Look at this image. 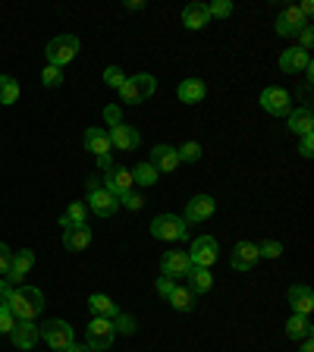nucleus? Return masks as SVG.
Wrapping results in <instances>:
<instances>
[{
    "label": "nucleus",
    "instance_id": "46",
    "mask_svg": "<svg viewBox=\"0 0 314 352\" xmlns=\"http://www.w3.org/2000/svg\"><path fill=\"white\" fill-rule=\"evenodd\" d=\"M10 293H13V286L7 283V277H0V305H7L10 302Z\"/></svg>",
    "mask_w": 314,
    "mask_h": 352
},
{
    "label": "nucleus",
    "instance_id": "12",
    "mask_svg": "<svg viewBox=\"0 0 314 352\" xmlns=\"http://www.w3.org/2000/svg\"><path fill=\"white\" fill-rule=\"evenodd\" d=\"M101 186L120 201V198H123L126 192H132L135 179H132V170H129V167H113L110 173H104V183H101Z\"/></svg>",
    "mask_w": 314,
    "mask_h": 352
},
{
    "label": "nucleus",
    "instance_id": "42",
    "mask_svg": "<svg viewBox=\"0 0 314 352\" xmlns=\"http://www.w3.org/2000/svg\"><path fill=\"white\" fill-rule=\"evenodd\" d=\"M154 289H157V296H161L164 302L170 299V293L176 289V280H170V277H157V283H154Z\"/></svg>",
    "mask_w": 314,
    "mask_h": 352
},
{
    "label": "nucleus",
    "instance_id": "16",
    "mask_svg": "<svg viewBox=\"0 0 314 352\" xmlns=\"http://www.w3.org/2000/svg\"><path fill=\"white\" fill-rule=\"evenodd\" d=\"M305 25H311V22L299 13V7H286L283 13L277 16V35H283V38H295Z\"/></svg>",
    "mask_w": 314,
    "mask_h": 352
},
{
    "label": "nucleus",
    "instance_id": "4",
    "mask_svg": "<svg viewBox=\"0 0 314 352\" xmlns=\"http://www.w3.org/2000/svg\"><path fill=\"white\" fill-rule=\"evenodd\" d=\"M44 57H47V63L51 66H69L76 57H79V38L76 35H57L47 41V47H44Z\"/></svg>",
    "mask_w": 314,
    "mask_h": 352
},
{
    "label": "nucleus",
    "instance_id": "8",
    "mask_svg": "<svg viewBox=\"0 0 314 352\" xmlns=\"http://www.w3.org/2000/svg\"><path fill=\"white\" fill-rule=\"evenodd\" d=\"M41 340L51 346V349H69V346L76 343V330L69 327L66 321L54 318V321H44L41 324Z\"/></svg>",
    "mask_w": 314,
    "mask_h": 352
},
{
    "label": "nucleus",
    "instance_id": "3",
    "mask_svg": "<svg viewBox=\"0 0 314 352\" xmlns=\"http://www.w3.org/2000/svg\"><path fill=\"white\" fill-rule=\"evenodd\" d=\"M151 236L164 242H183L189 239V223L179 214H157L151 220Z\"/></svg>",
    "mask_w": 314,
    "mask_h": 352
},
{
    "label": "nucleus",
    "instance_id": "33",
    "mask_svg": "<svg viewBox=\"0 0 314 352\" xmlns=\"http://www.w3.org/2000/svg\"><path fill=\"white\" fill-rule=\"evenodd\" d=\"M176 154H179V164H198L201 161V145L198 142H186L183 148H176Z\"/></svg>",
    "mask_w": 314,
    "mask_h": 352
},
{
    "label": "nucleus",
    "instance_id": "39",
    "mask_svg": "<svg viewBox=\"0 0 314 352\" xmlns=\"http://www.w3.org/2000/svg\"><path fill=\"white\" fill-rule=\"evenodd\" d=\"M120 205L129 208V211H139V208L145 205V195H142V192H126V195L120 198Z\"/></svg>",
    "mask_w": 314,
    "mask_h": 352
},
{
    "label": "nucleus",
    "instance_id": "11",
    "mask_svg": "<svg viewBox=\"0 0 314 352\" xmlns=\"http://www.w3.org/2000/svg\"><path fill=\"white\" fill-rule=\"evenodd\" d=\"M107 139H110V148H120V151H135L142 148V135L135 126H126V120L113 129H107Z\"/></svg>",
    "mask_w": 314,
    "mask_h": 352
},
{
    "label": "nucleus",
    "instance_id": "32",
    "mask_svg": "<svg viewBox=\"0 0 314 352\" xmlns=\"http://www.w3.org/2000/svg\"><path fill=\"white\" fill-rule=\"evenodd\" d=\"M16 101H19V82H16L13 76L3 73L0 76V104L10 107V104H16Z\"/></svg>",
    "mask_w": 314,
    "mask_h": 352
},
{
    "label": "nucleus",
    "instance_id": "49",
    "mask_svg": "<svg viewBox=\"0 0 314 352\" xmlns=\"http://www.w3.org/2000/svg\"><path fill=\"white\" fill-rule=\"evenodd\" d=\"M142 7H145L142 0H129V3H126V10H142Z\"/></svg>",
    "mask_w": 314,
    "mask_h": 352
},
{
    "label": "nucleus",
    "instance_id": "28",
    "mask_svg": "<svg viewBox=\"0 0 314 352\" xmlns=\"http://www.w3.org/2000/svg\"><path fill=\"white\" fill-rule=\"evenodd\" d=\"M186 280H189V289L192 293H208V289H211L214 286V274H211V267H195V264H192V271L186 274Z\"/></svg>",
    "mask_w": 314,
    "mask_h": 352
},
{
    "label": "nucleus",
    "instance_id": "7",
    "mask_svg": "<svg viewBox=\"0 0 314 352\" xmlns=\"http://www.w3.org/2000/svg\"><path fill=\"white\" fill-rule=\"evenodd\" d=\"M85 340H88V349L91 352H104L113 346V340H117V330H113V321L110 318H91V324H88L85 330Z\"/></svg>",
    "mask_w": 314,
    "mask_h": 352
},
{
    "label": "nucleus",
    "instance_id": "27",
    "mask_svg": "<svg viewBox=\"0 0 314 352\" xmlns=\"http://www.w3.org/2000/svg\"><path fill=\"white\" fill-rule=\"evenodd\" d=\"M208 22H211V16H208V3H189V7L183 10V25L192 32L205 29Z\"/></svg>",
    "mask_w": 314,
    "mask_h": 352
},
{
    "label": "nucleus",
    "instance_id": "47",
    "mask_svg": "<svg viewBox=\"0 0 314 352\" xmlns=\"http://www.w3.org/2000/svg\"><path fill=\"white\" fill-rule=\"evenodd\" d=\"M113 167H117V164H113V157H110V154H107V157H98V170H101V173H110Z\"/></svg>",
    "mask_w": 314,
    "mask_h": 352
},
{
    "label": "nucleus",
    "instance_id": "6",
    "mask_svg": "<svg viewBox=\"0 0 314 352\" xmlns=\"http://www.w3.org/2000/svg\"><path fill=\"white\" fill-rule=\"evenodd\" d=\"M258 104H261V110H267L271 117H289V110L295 107L293 95H289L286 88H280V85L264 88L261 95H258Z\"/></svg>",
    "mask_w": 314,
    "mask_h": 352
},
{
    "label": "nucleus",
    "instance_id": "35",
    "mask_svg": "<svg viewBox=\"0 0 314 352\" xmlns=\"http://www.w3.org/2000/svg\"><path fill=\"white\" fill-rule=\"evenodd\" d=\"M113 330L123 333V337H132V333H135V318L126 315V311H120V315L113 318Z\"/></svg>",
    "mask_w": 314,
    "mask_h": 352
},
{
    "label": "nucleus",
    "instance_id": "30",
    "mask_svg": "<svg viewBox=\"0 0 314 352\" xmlns=\"http://www.w3.org/2000/svg\"><path fill=\"white\" fill-rule=\"evenodd\" d=\"M167 302H170V308H176V311H192V308H195V293H192L189 286H176Z\"/></svg>",
    "mask_w": 314,
    "mask_h": 352
},
{
    "label": "nucleus",
    "instance_id": "44",
    "mask_svg": "<svg viewBox=\"0 0 314 352\" xmlns=\"http://www.w3.org/2000/svg\"><path fill=\"white\" fill-rule=\"evenodd\" d=\"M295 38H299V44H295V47H302V51L311 54V44H314V29H311V25H305V29H302Z\"/></svg>",
    "mask_w": 314,
    "mask_h": 352
},
{
    "label": "nucleus",
    "instance_id": "45",
    "mask_svg": "<svg viewBox=\"0 0 314 352\" xmlns=\"http://www.w3.org/2000/svg\"><path fill=\"white\" fill-rule=\"evenodd\" d=\"M299 154H302V157H305V161H308V157H311V154H314V132H308V135H302Z\"/></svg>",
    "mask_w": 314,
    "mask_h": 352
},
{
    "label": "nucleus",
    "instance_id": "51",
    "mask_svg": "<svg viewBox=\"0 0 314 352\" xmlns=\"http://www.w3.org/2000/svg\"><path fill=\"white\" fill-rule=\"evenodd\" d=\"M54 352H66V349H54Z\"/></svg>",
    "mask_w": 314,
    "mask_h": 352
},
{
    "label": "nucleus",
    "instance_id": "48",
    "mask_svg": "<svg viewBox=\"0 0 314 352\" xmlns=\"http://www.w3.org/2000/svg\"><path fill=\"white\" fill-rule=\"evenodd\" d=\"M299 352H314V343H311V340H302V346H299Z\"/></svg>",
    "mask_w": 314,
    "mask_h": 352
},
{
    "label": "nucleus",
    "instance_id": "18",
    "mask_svg": "<svg viewBox=\"0 0 314 352\" xmlns=\"http://www.w3.org/2000/svg\"><path fill=\"white\" fill-rule=\"evenodd\" d=\"M308 63H311V54L302 51V47H286L283 54H280V69H283L286 76H299L308 69Z\"/></svg>",
    "mask_w": 314,
    "mask_h": 352
},
{
    "label": "nucleus",
    "instance_id": "24",
    "mask_svg": "<svg viewBox=\"0 0 314 352\" xmlns=\"http://www.w3.org/2000/svg\"><path fill=\"white\" fill-rule=\"evenodd\" d=\"M286 337L293 340V343H302V340H311L314 337V324L308 315H293L286 321Z\"/></svg>",
    "mask_w": 314,
    "mask_h": 352
},
{
    "label": "nucleus",
    "instance_id": "22",
    "mask_svg": "<svg viewBox=\"0 0 314 352\" xmlns=\"http://www.w3.org/2000/svg\"><path fill=\"white\" fill-rule=\"evenodd\" d=\"M289 132L293 135H308V132H314V113H311V107H293L289 110Z\"/></svg>",
    "mask_w": 314,
    "mask_h": 352
},
{
    "label": "nucleus",
    "instance_id": "20",
    "mask_svg": "<svg viewBox=\"0 0 314 352\" xmlns=\"http://www.w3.org/2000/svg\"><path fill=\"white\" fill-rule=\"evenodd\" d=\"M88 245H91V227H88V223L63 230V249L66 252H85Z\"/></svg>",
    "mask_w": 314,
    "mask_h": 352
},
{
    "label": "nucleus",
    "instance_id": "50",
    "mask_svg": "<svg viewBox=\"0 0 314 352\" xmlns=\"http://www.w3.org/2000/svg\"><path fill=\"white\" fill-rule=\"evenodd\" d=\"M66 352H91V349H88V346H79V343H73V346H69V349H66Z\"/></svg>",
    "mask_w": 314,
    "mask_h": 352
},
{
    "label": "nucleus",
    "instance_id": "25",
    "mask_svg": "<svg viewBox=\"0 0 314 352\" xmlns=\"http://www.w3.org/2000/svg\"><path fill=\"white\" fill-rule=\"evenodd\" d=\"M176 95H179L183 104H201L205 95H208V85L201 79H183L179 88H176Z\"/></svg>",
    "mask_w": 314,
    "mask_h": 352
},
{
    "label": "nucleus",
    "instance_id": "38",
    "mask_svg": "<svg viewBox=\"0 0 314 352\" xmlns=\"http://www.w3.org/2000/svg\"><path fill=\"white\" fill-rule=\"evenodd\" d=\"M258 252H261V258H280V255H283V242L267 239V242H261V245H258Z\"/></svg>",
    "mask_w": 314,
    "mask_h": 352
},
{
    "label": "nucleus",
    "instance_id": "34",
    "mask_svg": "<svg viewBox=\"0 0 314 352\" xmlns=\"http://www.w3.org/2000/svg\"><path fill=\"white\" fill-rule=\"evenodd\" d=\"M41 82H44V88H60V85H63V69L47 63L41 69Z\"/></svg>",
    "mask_w": 314,
    "mask_h": 352
},
{
    "label": "nucleus",
    "instance_id": "37",
    "mask_svg": "<svg viewBox=\"0 0 314 352\" xmlns=\"http://www.w3.org/2000/svg\"><path fill=\"white\" fill-rule=\"evenodd\" d=\"M104 82H107L110 88H123V82H126V73L123 69H120V66H107V69H104Z\"/></svg>",
    "mask_w": 314,
    "mask_h": 352
},
{
    "label": "nucleus",
    "instance_id": "26",
    "mask_svg": "<svg viewBox=\"0 0 314 352\" xmlns=\"http://www.w3.org/2000/svg\"><path fill=\"white\" fill-rule=\"evenodd\" d=\"M88 308H91V315H95V318H110V321L120 315V305L110 299V296H104V293H91V296H88Z\"/></svg>",
    "mask_w": 314,
    "mask_h": 352
},
{
    "label": "nucleus",
    "instance_id": "36",
    "mask_svg": "<svg viewBox=\"0 0 314 352\" xmlns=\"http://www.w3.org/2000/svg\"><path fill=\"white\" fill-rule=\"evenodd\" d=\"M208 16H211V19H227V16H233V0H214L211 7H208Z\"/></svg>",
    "mask_w": 314,
    "mask_h": 352
},
{
    "label": "nucleus",
    "instance_id": "2",
    "mask_svg": "<svg viewBox=\"0 0 314 352\" xmlns=\"http://www.w3.org/2000/svg\"><path fill=\"white\" fill-rule=\"evenodd\" d=\"M88 198H85V205L88 211H95V217H113V214L120 211V201L113 195H110L107 189L101 186V179L98 176H88Z\"/></svg>",
    "mask_w": 314,
    "mask_h": 352
},
{
    "label": "nucleus",
    "instance_id": "23",
    "mask_svg": "<svg viewBox=\"0 0 314 352\" xmlns=\"http://www.w3.org/2000/svg\"><path fill=\"white\" fill-rule=\"evenodd\" d=\"M82 142H85V151H91L95 157H107L113 148H110V139L107 132L98 129V126H91V129H85V135H82Z\"/></svg>",
    "mask_w": 314,
    "mask_h": 352
},
{
    "label": "nucleus",
    "instance_id": "40",
    "mask_svg": "<svg viewBox=\"0 0 314 352\" xmlns=\"http://www.w3.org/2000/svg\"><path fill=\"white\" fill-rule=\"evenodd\" d=\"M104 120H107L110 129L123 123V110H120V104H107V107H104Z\"/></svg>",
    "mask_w": 314,
    "mask_h": 352
},
{
    "label": "nucleus",
    "instance_id": "43",
    "mask_svg": "<svg viewBox=\"0 0 314 352\" xmlns=\"http://www.w3.org/2000/svg\"><path fill=\"white\" fill-rule=\"evenodd\" d=\"M10 261H13V249H10L7 242H0V277H7Z\"/></svg>",
    "mask_w": 314,
    "mask_h": 352
},
{
    "label": "nucleus",
    "instance_id": "31",
    "mask_svg": "<svg viewBox=\"0 0 314 352\" xmlns=\"http://www.w3.org/2000/svg\"><path fill=\"white\" fill-rule=\"evenodd\" d=\"M132 179H135V186H154L157 179H161V173L154 170L151 161H142L132 167Z\"/></svg>",
    "mask_w": 314,
    "mask_h": 352
},
{
    "label": "nucleus",
    "instance_id": "21",
    "mask_svg": "<svg viewBox=\"0 0 314 352\" xmlns=\"http://www.w3.org/2000/svg\"><path fill=\"white\" fill-rule=\"evenodd\" d=\"M151 164L157 173H173L179 167V154H176L173 145H154L151 148Z\"/></svg>",
    "mask_w": 314,
    "mask_h": 352
},
{
    "label": "nucleus",
    "instance_id": "13",
    "mask_svg": "<svg viewBox=\"0 0 314 352\" xmlns=\"http://www.w3.org/2000/svg\"><path fill=\"white\" fill-rule=\"evenodd\" d=\"M10 340H13L16 349L29 352L38 346V340H41V327H38L35 321H16V327L10 330Z\"/></svg>",
    "mask_w": 314,
    "mask_h": 352
},
{
    "label": "nucleus",
    "instance_id": "14",
    "mask_svg": "<svg viewBox=\"0 0 314 352\" xmlns=\"http://www.w3.org/2000/svg\"><path fill=\"white\" fill-rule=\"evenodd\" d=\"M189 271H192L189 252H164V258H161V277L176 280V277H186Z\"/></svg>",
    "mask_w": 314,
    "mask_h": 352
},
{
    "label": "nucleus",
    "instance_id": "41",
    "mask_svg": "<svg viewBox=\"0 0 314 352\" xmlns=\"http://www.w3.org/2000/svg\"><path fill=\"white\" fill-rule=\"evenodd\" d=\"M16 327V318H13V311H10L7 305H0V333H7L10 337V330Z\"/></svg>",
    "mask_w": 314,
    "mask_h": 352
},
{
    "label": "nucleus",
    "instance_id": "17",
    "mask_svg": "<svg viewBox=\"0 0 314 352\" xmlns=\"http://www.w3.org/2000/svg\"><path fill=\"white\" fill-rule=\"evenodd\" d=\"M35 267V252L32 249H19L13 252V261H10V271H7V283L10 286H19L22 277Z\"/></svg>",
    "mask_w": 314,
    "mask_h": 352
},
{
    "label": "nucleus",
    "instance_id": "29",
    "mask_svg": "<svg viewBox=\"0 0 314 352\" xmlns=\"http://www.w3.org/2000/svg\"><path fill=\"white\" fill-rule=\"evenodd\" d=\"M88 214H91V211H88L85 201H73V205L60 214V227L66 230V227H79V223H88Z\"/></svg>",
    "mask_w": 314,
    "mask_h": 352
},
{
    "label": "nucleus",
    "instance_id": "10",
    "mask_svg": "<svg viewBox=\"0 0 314 352\" xmlns=\"http://www.w3.org/2000/svg\"><path fill=\"white\" fill-rule=\"evenodd\" d=\"M214 211H217V201H214L211 195H195L186 201V214L183 220L186 223H205V220L214 217Z\"/></svg>",
    "mask_w": 314,
    "mask_h": 352
},
{
    "label": "nucleus",
    "instance_id": "19",
    "mask_svg": "<svg viewBox=\"0 0 314 352\" xmlns=\"http://www.w3.org/2000/svg\"><path fill=\"white\" fill-rule=\"evenodd\" d=\"M289 308L293 315H311L314 311V289L308 283H293L289 286Z\"/></svg>",
    "mask_w": 314,
    "mask_h": 352
},
{
    "label": "nucleus",
    "instance_id": "5",
    "mask_svg": "<svg viewBox=\"0 0 314 352\" xmlns=\"http://www.w3.org/2000/svg\"><path fill=\"white\" fill-rule=\"evenodd\" d=\"M157 91V79L151 73H139V76H126L123 88H120V101L126 104H142Z\"/></svg>",
    "mask_w": 314,
    "mask_h": 352
},
{
    "label": "nucleus",
    "instance_id": "15",
    "mask_svg": "<svg viewBox=\"0 0 314 352\" xmlns=\"http://www.w3.org/2000/svg\"><path fill=\"white\" fill-rule=\"evenodd\" d=\"M258 261H261V252H258L255 242H239V245L233 249V255H229V267H233V271H239V274L242 271H251Z\"/></svg>",
    "mask_w": 314,
    "mask_h": 352
},
{
    "label": "nucleus",
    "instance_id": "1",
    "mask_svg": "<svg viewBox=\"0 0 314 352\" xmlns=\"http://www.w3.org/2000/svg\"><path fill=\"white\" fill-rule=\"evenodd\" d=\"M7 308L13 311L16 321H35L44 311V293L38 286H13Z\"/></svg>",
    "mask_w": 314,
    "mask_h": 352
},
{
    "label": "nucleus",
    "instance_id": "9",
    "mask_svg": "<svg viewBox=\"0 0 314 352\" xmlns=\"http://www.w3.org/2000/svg\"><path fill=\"white\" fill-rule=\"evenodd\" d=\"M217 255H220V245L214 236H198L189 249V258L195 267H211V264L217 261Z\"/></svg>",
    "mask_w": 314,
    "mask_h": 352
}]
</instances>
